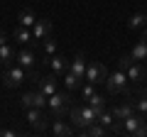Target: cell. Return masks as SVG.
Returning a JSON list of instances; mask_svg holds the SVG:
<instances>
[{
	"instance_id": "obj_18",
	"label": "cell",
	"mask_w": 147,
	"mask_h": 137,
	"mask_svg": "<svg viewBox=\"0 0 147 137\" xmlns=\"http://www.w3.org/2000/svg\"><path fill=\"white\" fill-rule=\"evenodd\" d=\"M81 135H86V137H105L108 135V127H103L100 122H91L88 127H84V130H79Z\"/></svg>"
},
{
	"instance_id": "obj_28",
	"label": "cell",
	"mask_w": 147,
	"mask_h": 137,
	"mask_svg": "<svg viewBox=\"0 0 147 137\" xmlns=\"http://www.w3.org/2000/svg\"><path fill=\"white\" fill-rule=\"evenodd\" d=\"M93 88H96V83H91V81H86V83H81V95H84V100H88L91 95L96 93Z\"/></svg>"
},
{
	"instance_id": "obj_19",
	"label": "cell",
	"mask_w": 147,
	"mask_h": 137,
	"mask_svg": "<svg viewBox=\"0 0 147 137\" xmlns=\"http://www.w3.org/2000/svg\"><path fill=\"white\" fill-rule=\"evenodd\" d=\"M12 61H15V52H12L10 44H0V66H12Z\"/></svg>"
},
{
	"instance_id": "obj_24",
	"label": "cell",
	"mask_w": 147,
	"mask_h": 137,
	"mask_svg": "<svg viewBox=\"0 0 147 137\" xmlns=\"http://www.w3.org/2000/svg\"><path fill=\"white\" fill-rule=\"evenodd\" d=\"M130 56L135 59V61H147V47H145V44H142V42H137L135 47H132Z\"/></svg>"
},
{
	"instance_id": "obj_14",
	"label": "cell",
	"mask_w": 147,
	"mask_h": 137,
	"mask_svg": "<svg viewBox=\"0 0 147 137\" xmlns=\"http://www.w3.org/2000/svg\"><path fill=\"white\" fill-rule=\"evenodd\" d=\"M34 61H37V56L30 49H22V52L15 54V64H20L22 68H34Z\"/></svg>"
},
{
	"instance_id": "obj_17",
	"label": "cell",
	"mask_w": 147,
	"mask_h": 137,
	"mask_svg": "<svg viewBox=\"0 0 147 137\" xmlns=\"http://www.w3.org/2000/svg\"><path fill=\"white\" fill-rule=\"evenodd\" d=\"M110 113H113V118H115V120H125L127 115H132V113H135V103H132V100L120 103V105H115Z\"/></svg>"
},
{
	"instance_id": "obj_13",
	"label": "cell",
	"mask_w": 147,
	"mask_h": 137,
	"mask_svg": "<svg viewBox=\"0 0 147 137\" xmlns=\"http://www.w3.org/2000/svg\"><path fill=\"white\" fill-rule=\"evenodd\" d=\"M86 66H88L86 56H84V54H76V56H74V61L69 64V71H71V74H76L79 79H84V76H86Z\"/></svg>"
},
{
	"instance_id": "obj_12",
	"label": "cell",
	"mask_w": 147,
	"mask_h": 137,
	"mask_svg": "<svg viewBox=\"0 0 147 137\" xmlns=\"http://www.w3.org/2000/svg\"><path fill=\"white\" fill-rule=\"evenodd\" d=\"M125 76H127V81H142L147 76V68L142 66V61H132L125 68Z\"/></svg>"
},
{
	"instance_id": "obj_32",
	"label": "cell",
	"mask_w": 147,
	"mask_h": 137,
	"mask_svg": "<svg viewBox=\"0 0 147 137\" xmlns=\"http://www.w3.org/2000/svg\"><path fill=\"white\" fill-rule=\"evenodd\" d=\"M145 122H147V113H145Z\"/></svg>"
},
{
	"instance_id": "obj_15",
	"label": "cell",
	"mask_w": 147,
	"mask_h": 137,
	"mask_svg": "<svg viewBox=\"0 0 147 137\" xmlns=\"http://www.w3.org/2000/svg\"><path fill=\"white\" fill-rule=\"evenodd\" d=\"M12 39H15L17 44H32V42H34V37H32V30H30V27H22V25L15 27V32H12Z\"/></svg>"
},
{
	"instance_id": "obj_26",
	"label": "cell",
	"mask_w": 147,
	"mask_h": 137,
	"mask_svg": "<svg viewBox=\"0 0 147 137\" xmlns=\"http://www.w3.org/2000/svg\"><path fill=\"white\" fill-rule=\"evenodd\" d=\"M135 110H137V113H142V115L147 113V91H142L140 98L135 100Z\"/></svg>"
},
{
	"instance_id": "obj_4",
	"label": "cell",
	"mask_w": 147,
	"mask_h": 137,
	"mask_svg": "<svg viewBox=\"0 0 147 137\" xmlns=\"http://www.w3.org/2000/svg\"><path fill=\"white\" fill-rule=\"evenodd\" d=\"M27 81V71L20 66V64H15V66H7L5 71H3V83L7 86V88H17L20 83H25Z\"/></svg>"
},
{
	"instance_id": "obj_9",
	"label": "cell",
	"mask_w": 147,
	"mask_h": 137,
	"mask_svg": "<svg viewBox=\"0 0 147 137\" xmlns=\"http://www.w3.org/2000/svg\"><path fill=\"white\" fill-rule=\"evenodd\" d=\"M142 125H145V115H142V113H137V110L123 120V130H125V135H135Z\"/></svg>"
},
{
	"instance_id": "obj_27",
	"label": "cell",
	"mask_w": 147,
	"mask_h": 137,
	"mask_svg": "<svg viewBox=\"0 0 147 137\" xmlns=\"http://www.w3.org/2000/svg\"><path fill=\"white\" fill-rule=\"evenodd\" d=\"M37 44H42V49H44V52L49 54V56H52V54L57 52V42H54L52 37H47V39H42V42H37Z\"/></svg>"
},
{
	"instance_id": "obj_29",
	"label": "cell",
	"mask_w": 147,
	"mask_h": 137,
	"mask_svg": "<svg viewBox=\"0 0 147 137\" xmlns=\"http://www.w3.org/2000/svg\"><path fill=\"white\" fill-rule=\"evenodd\" d=\"M132 61H135V59H132V56H130V54H123V56H120V59H118V68H120V71H125V68H127V66H130V64H132Z\"/></svg>"
},
{
	"instance_id": "obj_16",
	"label": "cell",
	"mask_w": 147,
	"mask_h": 137,
	"mask_svg": "<svg viewBox=\"0 0 147 137\" xmlns=\"http://www.w3.org/2000/svg\"><path fill=\"white\" fill-rule=\"evenodd\" d=\"M47 64H49V68H52L54 74H64V71H69V61L64 56H59V54H52V56L47 59Z\"/></svg>"
},
{
	"instance_id": "obj_31",
	"label": "cell",
	"mask_w": 147,
	"mask_h": 137,
	"mask_svg": "<svg viewBox=\"0 0 147 137\" xmlns=\"http://www.w3.org/2000/svg\"><path fill=\"white\" fill-rule=\"evenodd\" d=\"M0 44H7V34L5 32H0Z\"/></svg>"
},
{
	"instance_id": "obj_2",
	"label": "cell",
	"mask_w": 147,
	"mask_h": 137,
	"mask_svg": "<svg viewBox=\"0 0 147 137\" xmlns=\"http://www.w3.org/2000/svg\"><path fill=\"white\" fill-rule=\"evenodd\" d=\"M47 105H49V110H52L54 118H64L69 110H71V91H64V93L54 91V93L47 98Z\"/></svg>"
},
{
	"instance_id": "obj_6",
	"label": "cell",
	"mask_w": 147,
	"mask_h": 137,
	"mask_svg": "<svg viewBox=\"0 0 147 137\" xmlns=\"http://www.w3.org/2000/svg\"><path fill=\"white\" fill-rule=\"evenodd\" d=\"M27 122H30V127L37 130V132H42V130L49 127V118L44 115L42 108H27Z\"/></svg>"
},
{
	"instance_id": "obj_30",
	"label": "cell",
	"mask_w": 147,
	"mask_h": 137,
	"mask_svg": "<svg viewBox=\"0 0 147 137\" xmlns=\"http://www.w3.org/2000/svg\"><path fill=\"white\" fill-rule=\"evenodd\" d=\"M140 42H142V44H145V47H147V27H145V30H142V37H140Z\"/></svg>"
},
{
	"instance_id": "obj_21",
	"label": "cell",
	"mask_w": 147,
	"mask_h": 137,
	"mask_svg": "<svg viewBox=\"0 0 147 137\" xmlns=\"http://www.w3.org/2000/svg\"><path fill=\"white\" fill-rule=\"evenodd\" d=\"M86 103H88V105L93 108V110L98 113V115H100V113L105 110V108H108V105H105V95H98V93H93V95H91L88 100H86Z\"/></svg>"
},
{
	"instance_id": "obj_8",
	"label": "cell",
	"mask_w": 147,
	"mask_h": 137,
	"mask_svg": "<svg viewBox=\"0 0 147 137\" xmlns=\"http://www.w3.org/2000/svg\"><path fill=\"white\" fill-rule=\"evenodd\" d=\"M52 20H47V17H42V20H37L34 25H32V37H34V44L42 42V39L52 37Z\"/></svg>"
},
{
	"instance_id": "obj_7",
	"label": "cell",
	"mask_w": 147,
	"mask_h": 137,
	"mask_svg": "<svg viewBox=\"0 0 147 137\" xmlns=\"http://www.w3.org/2000/svg\"><path fill=\"white\" fill-rule=\"evenodd\" d=\"M20 105L25 108V110H27V108H44V105H47V95H44L39 88H37V91H27V93H22Z\"/></svg>"
},
{
	"instance_id": "obj_11",
	"label": "cell",
	"mask_w": 147,
	"mask_h": 137,
	"mask_svg": "<svg viewBox=\"0 0 147 137\" xmlns=\"http://www.w3.org/2000/svg\"><path fill=\"white\" fill-rule=\"evenodd\" d=\"M37 86H39V91H42V93L49 98V95H52L54 91L59 88V79H57V74H52V76H44V79H39V81H37Z\"/></svg>"
},
{
	"instance_id": "obj_20",
	"label": "cell",
	"mask_w": 147,
	"mask_h": 137,
	"mask_svg": "<svg viewBox=\"0 0 147 137\" xmlns=\"http://www.w3.org/2000/svg\"><path fill=\"white\" fill-rule=\"evenodd\" d=\"M81 83H84V79H79L76 74L66 71V76H64V88H66V91H76V88H81Z\"/></svg>"
},
{
	"instance_id": "obj_22",
	"label": "cell",
	"mask_w": 147,
	"mask_h": 137,
	"mask_svg": "<svg viewBox=\"0 0 147 137\" xmlns=\"http://www.w3.org/2000/svg\"><path fill=\"white\" fill-rule=\"evenodd\" d=\"M145 22H147V12H135L127 20V27L130 30H140V27H145Z\"/></svg>"
},
{
	"instance_id": "obj_23",
	"label": "cell",
	"mask_w": 147,
	"mask_h": 137,
	"mask_svg": "<svg viewBox=\"0 0 147 137\" xmlns=\"http://www.w3.org/2000/svg\"><path fill=\"white\" fill-rule=\"evenodd\" d=\"M17 22H20L22 27H30V30H32V25L37 22V17H34V12H32V10H20V15H17Z\"/></svg>"
},
{
	"instance_id": "obj_1",
	"label": "cell",
	"mask_w": 147,
	"mask_h": 137,
	"mask_svg": "<svg viewBox=\"0 0 147 137\" xmlns=\"http://www.w3.org/2000/svg\"><path fill=\"white\" fill-rule=\"evenodd\" d=\"M69 118H71L74 130H84V127H88L91 122L98 120V113H96L93 108L86 103V105H71V110H69Z\"/></svg>"
},
{
	"instance_id": "obj_25",
	"label": "cell",
	"mask_w": 147,
	"mask_h": 137,
	"mask_svg": "<svg viewBox=\"0 0 147 137\" xmlns=\"http://www.w3.org/2000/svg\"><path fill=\"white\" fill-rule=\"evenodd\" d=\"M96 122H100V125H103V127H110V125H113V122H115V118H113V113H110L108 108H105V110H103V113H100V115H98V120H96Z\"/></svg>"
},
{
	"instance_id": "obj_3",
	"label": "cell",
	"mask_w": 147,
	"mask_h": 137,
	"mask_svg": "<svg viewBox=\"0 0 147 137\" xmlns=\"http://www.w3.org/2000/svg\"><path fill=\"white\" fill-rule=\"evenodd\" d=\"M105 88H108V93H130V81H127V76H125V71H120V68H115L113 74L105 79Z\"/></svg>"
},
{
	"instance_id": "obj_10",
	"label": "cell",
	"mask_w": 147,
	"mask_h": 137,
	"mask_svg": "<svg viewBox=\"0 0 147 137\" xmlns=\"http://www.w3.org/2000/svg\"><path fill=\"white\" fill-rule=\"evenodd\" d=\"M52 135L54 137H71L74 135V125H69V122H64L61 118H54V122H52Z\"/></svg>"
},
{
	"instance_id": "obj_5",
	"label": "cell",
	"mask_w": 147,
	"mask_h": 137,
	"mask_svg": "<svg viewBox=\"0 0 147 137\" xmlns=\"http://www.w3.org/2000/svg\"><path fill=\"white\" fill-rule=\"evenodd\" d=\"M105 79H108V68L103 66L100 61H91L88 66H86V76L84 81H91V83H105Z\"/></svg>"
}]
</instances>
